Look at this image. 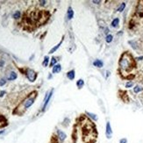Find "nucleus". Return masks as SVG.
Returning <instances> with one entry per match:
<instances>
[{"instance_id": "obj_1", "label": "nucleus", "mask_w": 143, "mask_h": 143, "mask_svg": "<svg viewBox=\"0 0 143 143\" xmlns=\"http://www.w3.org/2000/svg\"><path fill=\"white\" fill-rule=\"evenodd\" d=\"M119 67L120 73H128L135 67V62L131 54L125 52L121 54L119 61Z\"/></svg>"}, {"instance_id": "obj_2", "label": "nucleus", "mask_w": 143, "mask_h": 143, "mask_svg": "<svg viewBox=\"0 0 143 143\" xmlns=\"http://www.w3.org/2000/svg\"><path fill=\"white\" fill-rule=\"evenodd\" d=\"M37 94H38V93H37V91H35L31 92L30 94H29L28 96H27V97H26V98H25L24 100H23L22 102H21V103L16 107V109L14 110L13 113H14V114H17V115H22L23 113H24L25 111L29 108V107H31L32 105H33L35 99H36Z\"/></svg>"}, {"instance_id": "obj_3", "label": "nucleus", "mask_w": 143, "mask_h": 143, "mask_svg": "<svg viewBox=\"0 0 143 143\" xmlns=\"http://www.w3.org/2000/svg\"><path fill=\"white\" fill-rule=\"evenodd\" d=\"M25 74H26V77H27V79H28L30 82H34V81L36 80L37 73L35 72L34 70H32V69H26Z\"/></svg>"}, {"instance_id": "obj_4", "label": "nucleus", "mask_w": 143, "mask_h": 143, "mask_svg": "<svg viewBox=\"0 0 143 143\" xmlns=\"http://www.w3.org/2000/svg\"><path fill=\"white\" fill-rule=\"evenodd\" d=\"M53 93H54V89H52L50 91H48V92H47L46 96H45V98H44V103H43V105H42V111H44L45 110H46L47 106H48L49 101H50L51 97H52Z\"/></svg>"}, {"instance_id": "obj_5", "label": "nucleus", "mask_w": 143, "mask_h": 143, "mask_svg": "<svg viewBox=\"0 0 143 143\" xmlns=\"http://www.w3.org/2000/svg\"><path fill=\"white\" fill-rule=\"evenodd\" d=\"M105 136L108 140L111 139L112 137V128H111V123L107 121L106 125H105Z\"/></svg>"}, {"instance_id": "obj_6", "label": "nucleus", "mask_w": 143, "mask_h": 143, "mask_svg": "<svg viewBox=\"0 0 143 143\" xmlns=\"http://www.w3.org/2000/svg\"><path fill=\"white\" fill-rule=\"evenodd\" d=\"M136 14L139 17H143V0L139 1L136 6Z\"/></svg>"}, {"instance_id": "obj_7", "label": "nucleus", "mask_w": 143, "mask_h": 143, "mask_svg": "<svg viewBox=\"0 0 143 143\" xmlns=\"http://www.w3.org/2000/svg\"><path fill=\"white\" fill-rule=\"evenodd\" d=\"M56 133H57V140H58L59 141L63 142V141L67 139V134L63 131H62L60 129H57Z\"/></svg>"}, {"instance_id": "obj_8", "label": "nucleus", "mask_w": 143, "mask_h": 143, "mask_svg": "<svg viewBox=\"0 0 143 143\" xmlns=\"http://www.w3.org/2000/svg\"><path fill=\"white\" fill-rule=\"evenodd\" d=\"M86 116L88 119H91L92 121H97L98 119V117H97V114H94L92 112H89V111H86Z\"/></svg>"}, {"instance_id": "obj_9", "label": "nucleus", "mask_w": 143, "mask_h": 143, "mask_svg": "<svg viewBox=\"0 0 143 143\" xmlns=\"http://www.w3.org/2000/svg\"><path fill=\"white\" fill-rule=\"evenodd\" d=\"M75 77H76V72H75L74 69H71L69 72L67 73V77L69 79V80H74Z\"/></svg>"}, {"instance_id": "obj_10", "label": "nucleus", "mask_w": 143, "mask_h": 143, "mask_svg": "<svg viewBox=\"0 0 143 143\" xmlns=\"http://www.w3.org/2000/svg\"><path fill=\"white\" fill-rule=\"evenodd\" d=\"M67 16H68V18H69V19H72L73 17H74V11H73L71 6H69L68 11H67Z\"/></svg>"}, {"instance_id": "obj_11", "label": "nucleus", "mask_w": 143, "mask_h": 143, "mask_svg": "<svg viewBox=\"0 0 143 143\" xmlns=\"http://www.w3.org/2000/svg\"><path fill=\"white\" fill-rule=\"evenodd\" d=\"M61 70H62V66H61L60 64H56L53 67L52 72L54 73V74H56V73L61 72Z\"/></svg>"}, {"instance_id": "obj_12", "label": "nucleus", "mask_w": 143, "mask_h": 143, "mask_svg": "<svg viewBox=\"0 0 143 143\" xmlns=\"http://www.w3.org/2000/svg\"><path fill=\"white\" fill-rule=\"evenodd\" d=\"M93 65H94L95 67H97V68H102V67L104 66V63L101 60L97 59V60H95L94 62H93Z\"/></svg>"}, {"instance_id": "obj_13", "label": "nucleus", "mask_w": 143, "mask_h": 143, "mask_svg": "<svg viewBox=\"0 0 143 143\" xmlns=\"http://www.w3.org/2000/svg\"><path fill=\"white\" fill-rule=\"evenodd\" d=\"M63 38H64V37H63V39H62V40H61L60 42H59L58 44L56 45V46H54V48H53L51 49L50 51H49V54H53V53H54V52H55V51L57 50V49L59 48H60L61 45H62V43H63Z\"/></svg>"}, {"instance_id": "obj_14", "label": "nucleus", "mask_w": 143, "mask_h": 143, "mask_svg": "<svg viewBox=\"0 0 143 143\" xmlns=\"http://www.w3.org/2000/svg\"><path fill=\"white\" fill-rule=\"evenodd\" d=\"M17 74L14 72V71H12V72L9 74V76H8V80H10V81H13V80H15V79L17 78Z\"/></svg>"}, {"instance_id": "obj_15", "label": "nucleus", "mask_w": 143, "mask_h": 143, "mask_svg": "<svg viewBox=\"0 0 143 143\" xmlns=\"http://www.w3.org/2000/svg\"><path fill=\"white\" fill-rule=\"evenodd\" d=\"M83 85H84V81H83V79H79L77 82V86L78 89H82L83 87Z\"/></svg>"}, {"instance_id": "obj_16", "label": "nucleus", "mask_w": 143, "mask_h": 143, "mask_svg": "<svg viewBox=\"0 0 143 143\" xmlns=\"http://www.w3.org/2000/svg\"><path fill=\"white\" fill-rule=\"evenodd\" d=\"M119 24V18H114V19L111 21V26L112 27H117L118 26V25Z\"/></svg>"}, {"instance_id": "obj_17", "label": "nucleus", "mask_w": 143, "mask_h": 143, "mask_svg": "<svg viewBox=\"0 0 143 143\" xmlns=\"http://www.w3.org/2000/svg\"><path fill=\"white\" fill-rule=\"evenodd\" d=\"M142 91H143V88L140 86V85H136V86L133 88V92L134 93H139Z\"/></svg>"}, {"instance_id": "obj_18", "label": "nucleus", "mask_w": 143, "mask_h": 143, "mask_svg": "<svg viewBox=\"0 0 143 143\" xmlns=\"http://www.w3.org/2000/svg\"><path fill=\"white\" fill-rule=\"evenodd\" d=\"M125 8H126V3H121L120 5L119 6V8L117 9V11L119 12H123Z\"/></svg>"}, {"instance_id": "obj_19", "label": "nucleus", "mask_w": 143, "mask_h": 143, "mask_svg": "<svg viewBox=\"0 0 143 143\" xmlns=\"http://www.w3.org/2000/svg\"><path fill=\"white\" fill-rule=\"evenodd\" d=\"M113 40V36L111 34H107L106 35V38H105V41L107 43H111Z\"/></svg>"}, {"instance_id": "obj_20", "label": "nucleus", "mask_w": 143, "mask_h": 143, "mask_svg": "<svg viewBox=\"0 0 143 143\" xmlns=\"http://www.w3.org/2000/svg\"><path fill=\"white\" fill-rule=\"evenodd\" d=\"M128 43L131 45V47L133 48V49H135V50L137 49V44H136V42H135V41H133V40H129Z\"/></svg>"}, {"instance_id": "obj_21", "label": "nucleus", "mask_w": 143, "mask_h": 143, "mask_svg": "<svg viewBox=\"0 0 143 143\" xmlns=\"http://www.w3.org/2000/svg\"><path fill=\"white\" fill-rule=\"evenodd\" d=\"M48 63H49V57L48 56H45L44 61H43V63H42V65L44 67H47L48 65Z\"/></svg>"}, {"instance_id": "obj_22", "label": "nucleus", "mask_w": 143, "mask_h": 143, "mask_svg": "<svg viewBox=\"0 0 143 143\" xmlns=\"http://www.w3.org/2000/svg\"><path fill=\"white\" fill-rule=\"evenodd\" d=\"M6 125V122H5V119H4V117H2L0 115V127H2L3 126H5Z\"/></svg>"}, {"instance_id": "obj_23", "label": "nucleus", "mask_w": 143, "mask_h": 143, "mask_svg": "<svg viewBox=\"0 0 143 143\" xmlns=\"http://www.w3.org/2000/svg\"><path fill=\"white\" fill-rule=\"evenodd\" d=\"M56 63H57V60L55 57H53L52 59H51V63H50V66L51 67H54V65H56Z\"/></svg>"}, {"instance_id": "obj_24", "label": "nucleus", "mask_w": 143, "mask_h": 143, "mask_svg": "<svg viewBox=\"0 0 143 143\" xmlns=\"http://www.w3.org/2000/svg\"><path fill=\"white\" fill-rule=\"evenodd\" d=\"M133 86V81H128L127 83H126V88H131Z\"/></svg>"}, {"instance_id": "obj_25", "label": "nucleus", "mask_w": 143, "mask_h": 143, "mask_svg": "<svg viewBox=\"0 0 143 143\" xmlns=\"http://www.w3.org/2000/svg\"><path fill=\"white\" fill-rule=\"evenodd\" d=\"M13 18H14L15 19H18V18H20V12H18V11H17L14 14H13Z\"/></svg>"}, {"instance_id": "obj_26", "label": "nucleus", "mask_w": 143, "mask_h": 143, "mask_svg": "<svg viewBox=\"0 0 143 143\" xmlns=\"http://www.w3.org/2000/svg\"><path fill=\"white\" fill-rule=\"evenodd\" d=\"M6 83V80L5 79H0V86H4V84Z\"/></svg>"}, {"instance_id": "obj_27", "label": "nucleus", "mask_w": 143, "mask_h": 143, "mask_svg": "<svg viewBox=\"0 0 143 143\" xmlns=\"http://www.w3.org/2000/svg\"><path fill=\"white\" fill-rule=\"evenodd\" d=\"M119 143H127V138H121L119 140Z\"/></svg>"}, {"instance_id": "obj_28", "label": "nucleus", "mask_w": 143, "mask_h": 143, "mask_svg": "<svg viewBox=\"0 0 143 143\" xmlns=\"http://www.w3.org/2000/svg\"><path fill=\"white\" fill-rule=\"evenodd\" d=\"M50 143H58V141H57V140L55 139V138L53 137L52 139H51V142Z\"/></svg>"}, {"instance_id": "obj_29", "label": "nucleus", "mask_w": 143, "mask_h": 143, "mask_svg": "<svg viewBox=\"0 0 143 143\" xmlns=\"http://www.w3.org/2000/svg\"><path fill=\"white\" fill-rule=\"evenodd\" d=\"M4 94H5V91H1V92H0V97H3V96H4Z\"/></svg>"}, {"instance_id": "obj_30", "label": "nucleus", "mask_w": 143, "mask_h": 143, "mask_svg": "<svg viewBox=\"0 0 143 143\" xmlns=\"http://www.w3.org/2000/svg\"><path fill=\"white\" fill-rule=\"evenodd\" d=\"M4 132H5V130H4V129H1V130H0V135L3 134V133H4Z\"/></svg>"}, {"instance_id": "obj_31", "label": "nucleus", "mask_w": 143, "mask_h": 143, "mask_svg": "<svg viewBox=\"0 0 143 143\" xmlns=\"http://www.w3.org/2000/svg\"><path fill=\"white\" fill-rule=\"evenodd\" d=\"M40 4H41V5H44V4L47 3V1H40Z\"/></svg>"}, {"instance_id": "obj_32", "label": "nucleus", "mask_w": 143, "mask_h": 143, "mask_svg": "<svg viewBox=\"0 0 143 143\" xmlns=\"http://www.w3.org/2000/svg\"><path fill=\"white\" fill-rule=\"evenodd\" d=\"M92 2H93V3H94V4H99V3H100V2H101V1H95V0H93Z\"/></svg>"}, {"instance_id": "obj_33", "label": "nucleus", "mask_w": 143, "mask_h": 143, "mask_svg": "<svg viewBox=\"0 0 143 143\" xmlns=\"http://www.w3.org/2000/svg\"><path fill=\"white\" fill-rule=\"evenodd\" d=\"M142 59H143V56H140V57H137V58H136V60L141 61V60H142Z\"/></svg>"}, {"instance_id": "obj_34", "label": "nucleus", "mask_w": 143, "mask_h": 143, "mask_svg": "<svg viewBox=\"0 0 143 143\" xmlns=\"http://www.w3.org/2000/svg\"><path fill=\"white\" fill-rule=\"evenodd\" d=\"M4 62H3V61H1V62H0V67H2L3 65H4Z\"/></svg>"}]
</instances>
